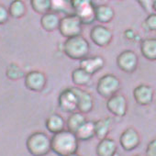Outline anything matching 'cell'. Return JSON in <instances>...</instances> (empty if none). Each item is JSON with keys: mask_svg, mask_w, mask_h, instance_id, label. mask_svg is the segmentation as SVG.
<instances>
[{"mask_svg": "<svg viewBox=\"0 0 156 156\" xmlns=\"http://www.w3.org/2000/svg\"><path fill=\"white\" fill-rule=\"evenodd\" d=\"M90 39L98 47L108 46L113 39L112 31L104 25H96L90 30Z\"/></svg>", "mask_w": 156, "mask_h": 156, "instance_id": "obj_11", "label": "cell"}, {"mask_svg": "<svg viewBox=\"0 0 156 156\" xmlns=\"http://www.w3.org/2000/svg\"><path fill=\"white\" fill-rule=\"evenodd\" d=\"M78 141H87L95 137V123L91 120H87L74 133Z\"/></svg>", "mask_w": 156, "mask_h": 156, "instance_id": "obj_21", "label": "cell"}, {"mask_svg": "<svg viewBox=\"0 0 156 156\" xmlns=\"http://www.w3.org/2000/svg\"><path fill=\"white\" fill-rule=\"evenodd\" d=\"M30 6L36 13L42 16L50 12L51 9V1L50 0H31Z\"/></svg>", "mask_w": 156, "mask_h": 156, "instance_id": "obj_26", "label": "cell"}, {"mask_svg": "<svg viewBox=\"0 0 156 156\" xmlns=\"http://www.w3.org/2000/svg\"><path fill=\"white\" fill-rule=\"evenodd\" d=\"M114 156H120V155H119V153H118V152H117V153H116V154H115V155H114Z\"/></svg>", "mask_w": 156, "mask_h": 156, "instance_id": "obj_35", "label": "cell"}, {"mask_svg": "<svg viewBox=\"0 0 156 156\" xmlns=\"http://www.w3.org/2000/svg\"><path fill=\"white\" fill-rule=\"evenodd\" d=\"M133 156H141V155H139V154H136V155H133Z\"/></svg>", "mask_w": 156, "mask_h": 156, "instance_id": "obj_36", "label": "cell"}, {"mask_svg": "<svg viewBox=\"0 0 156 156\" xmlns=\"http://www.w3.org/2000/svg\"><path fill=\"white\" fill-rule=\"evenodd\" d=\"M78 147L79 141L74 133L67 129L53 134L51 138V150L59 156H68L76 153Z\"/></svg>", "mask_w": 156, "mask_h": 156, "instance_id": "obj_1", "label": "cell"}, {"mask_svg": "<svg viewBox=\"0 0 156 156\" xmlns=\"http://www.w3.org/2000/svg\"><path fill=\"white\" fill-rule=\"evenodd\" d=\"M152 2L153 1H149V0H139L138 4L148 14H151V13H153V10H152Z\"/></svg>", "mask_w": 156, "mask_h": 156, "instance_id": "obj_31", "label": "cell"}, {"mask_svg": "<svg viewBox=\"0 0 156 156\" xmlns=\"http://www.w3.org/2000/svg\"><path fill=\"white\" fill-rule=\"evenodd\" d=\"M63 53L73 60H83L87 57L90 45L87 40L82 35L66 39L62 45Z\"/></svg>", "mask_w": 156, "mask_h": 156, "instance_id": "obj_2", "label": "cell"}, {"mask_svg": "<svg viewBox=\"0 0 156 156\" xmlns=\"http://www.w3.org/2000/svg\"><path fill=\"white\" fill-rule=\"evenodd\" d=\"M60 18L56 13L53 12H48L41 16V28L48 31H54L58 30L59 23H60Z\"/></svg>", "mask_w": 156, "mask_h": 156, "instance_id": "obj_22", "label": "cell"}, {"mask_svg": "<svg viewBox=\"0 0 156 156\" xmlns=\"http://www.w3.org/2000/svg\"><path fill=\"white\" fill-rule=\"evenodd\" d=\"M132 94L135 102L140 106H148L153 101L154 90L149 85L141 84L137 86Z\"/></svg>", "mask_w": 156, "mask_h": 156, "instance_id": "obj_14", "label": "cell"}, {"mask_svg": "<svg viewBox=\"0 0 156 156\" xmlns=\"http://www.w3.org/2000/svg\"><path fill=\"white\" fill-rule=\"evenodd\" d=\"M8 9L9 17L14 19H20L26 14V5L23 1H20V0L12 1Z\"/></svg>", "mask_w": 156, "mask_h": 156, "instance_id": "obj_25", "label": "cell"}, {"mask_svg": "<svg viewBox=\"0 0 156 156\" xmlns=\"http://www.w3.org/2000/svg\"><path fill=\"white\" fill-rule=\"evenodd\" d=\"M118 67L125 73H133L139 64L137 53L132 50H125L121 51L116 59Z\"/></svg>", "mask_w": 156, "mask_h": 156, "instance_id": "obj_7", "label": "cell"}, {"mask_svg": "<svg viewBox=\"0 0 156 156\" xmlns=\"http://www.w3.org/2000/svg\"><path fill=\"white\" fill-rule=\"evenodd\" d=\"M60 109L66 113H73L77 110V98L72 87L63 89L58 97Z\"/></svg>", "mask_w": 156, "mask_h": 156, "instance_id": "obj_12", "label": "cell"}, {"mask_svg": "<svg viewBox=\"0 0 156 156\" xmlns=\"http://www.w3.org/2000/svg\"><path fill=\"white\" fill-rule=\"evenodd\" d=\"M68 156H81L80 154H78L77 152L76 153H73V154H71V155H68Z\"/></svg>", "mask_w": 156, "mask_h": 156, "instance_id": "obj_34", "label": "cell"}, {"mask_svg": "<svg viewBox=\"0 0 156 156\" xmlns=\"http://www.w3.org/2000/svg\"><path fill=\"white\" fill-rule=\"evenodd\" d=\"M72 81L73 83L77 86V87H85L90 84L91 79H92V75L89 74L87 72H86L85 70H83L80 67L75 68L73 72H72Z\"/></svg>", "mask_w": 156, "mask_h": 156, "instance_id": "obj_23", "label": "cell"}, {"mask_svg": "<svg viewBox=\"0 0 156 156\" xmlns=\"http://www.w3.org/2000/svg\"><path fill=\"white\" fill-rule=\"evenodd\" d=\"M86 121H87V119L84 114L78 112V111L73 112L68 117V119L65 122L67 130H69L73 133H75L76 130L79 129Z\"/></svg>", "mask_w": 156, "mask_h": 156, "instance_id": "obj_24", "label": "cell"}, {"mask_svg": "<svg viewBox=\"0 0 156 156\" xmlns=\"http://www.w3.org/2000/svg\"><path fill=\"white\" fill-rule=\"evenodd\" d=\"M95 123V137H97L99 140L108 138V133L111 130L112 127V119L110 117H107L104 119H100Z\"/></svg>", "mask_w": 156, "mask_h": 156, "instance_id": "obj_18", "label": "cell"}, {"mask_svg": "<svg viewBox=\"0 0 156 156\" xmlns=\"http://www.w3.org/2000/svg\"><path fill=\"white\" fill-rule=\"evenodd\" d=\"M142 27L148 31H156V13L149 14L144 20Z\"/></svg>", "mask_w": 156, "mask_h": 156, "instance_id": "obj_28", "label": "cell"}, {"mask_svg": "<svg viewBox=\"0 0 156 156\" xmlns=\"http://www.w3.org/2000/svg\"><path fill=\"white\" fill-rule=\"evenodd\" d=\"M121 83L119 77L113 73H106L101 76L97 84V92L104 98H109L118 94Z\"/></svg>", "mask_w": 156, "mask_h": 156, "instance_id": "obj_4", "label": "cell"}, {"mask_svg": "<svg viewBox=\"0 0 156 156\" xmlns=\"http://www.w3.org/2000/svg\"><path fill=\"white\" fill-rule=\"evenodd\" d=\"M107 109L115 117L122 118L127 114L128 111V101L127 98L121 94H116L111 98H108L106 103Z\"/></svg>", "mask_w": 156, "mask_h": 156, "instance_id": "obj_10", "label": "cell"}, {"mask_svg": "<svg viewBox=\"0 0 156 156\" xmlns=\"http://www.w3.org/2000/svg\"><path fill=\"white\" fill-rule=\"evenodd\" d=\"M9 19V9L2 4H0V25L5 24Z\"/></svg>", "mask_w": 156, "mask_h": 156, "instance_id": "obj_30", "label": "cell"}, {"mask_svg": "<svg viewBox=\"0 0 156 156\" xmlns=\"http://www.w3.org/2000/svg\"><path fill=\"white\" fill-rule=\"evenodd\" d=\"M117 151V143L110 138H106L99 140L96 148V153L98 156H114L118 152Z\"/></svg>", "mask_w": 156, "mask_h": 156, "instance_id": "obj_16", "label": "cell"}, {"mask_svg": "<svg viewBox=\"0 0 156 156\" xmlns=\"http://www.w3.org/2000/svg\"><path fill=\"white\" fill-rule=\"evenodd\" d=\"M146 156H156V138L150 140L145 151Z\"/></svg>", "mask_w": 156, "mask_h": 156, "instance_id": "obj_29", "label": "cell"}, {"mask_svg": "<svg viewBox=\"0 0 156 156\" xmlns=\"http://www.w3.org/2000/svg\"><path fill=\"white\" fill-rule=\"evenodd\" d=\"M6 75L9 79L15 81V80H19V79H21V78L25 77V73L20 65L12 62L7 67Z\"/></svg>", "mask_w": 156, "mask_h": 156, "instance_id": "obj_27", "label": "cell"}, {"mask_svg": "<svg viewBox=\"0 0 156 156\" xmlns=\"http://www.w3.org/2000/svg\"><path fill=\"white\" fill-rule=\"evenodd\" d=\"M105 65V60L101 56H91V57H86L83 60L80 61V68L87 72L89 74L93 75L96 73L99 72L103 69Z\"/></svg>", "mask_w": 156, "mask_h": 156, "instance_id": "obj_15", "label": "cell"}, {"mask_svg": "<svg viewBox=\"0 0 156 156\" xmlns=\"http://www.w3.org/2000/svg\"><path fill=\"white\" fill-rule=\"evenodd\" d=\"M47 83V78L44 73L41 71H30L25 74L24 84L25 87L33 92H41L44 89Z\"/></svg>", "mask_w": 156, "mask_h": 156, "instance_id": "obj_8", "label": "cell"}, {"mask_svg": "<svg viewBox=\"0 0 156 156\" xmlns=\"http://www.w3.org/2000/svg\"><path fill=\"white\" fill-rule=\"evenodd\" d=\"M82 22L75 14H68L60 20L58 30L66 39L79 36L82 33Z\"/></svg>", "mask_w": 156, "mask_h": 156, "instance_id": "obj_5", "label": "cell"}, {"mask_svg": "<svg viewBox=\"0 0 156 156\" xmlns=\"http://www.w3.org/2000/svg\"><path fill=\"white\" fill-rule=\"evenodd\" d=\"M45 126H46V129L51 133L56 134V133H59V132L64 130L65 121L61 115L53 113L46 119Z\"/></svg>", "mask_w": 156, "mask_h": 156, "instance_id": "obj_20", "label": "cell"}, {"mask_svg": "<svg viewBox=\"0 0 156 156\" xmlns=\"http://www.w3.org/2000/svg\"><path fill=\"white\" fill-rule=\"evenodd\" d=\"M71 6L74 10V13L82 24L90 25L96 21L95 17V5L92 1L88 0H73Z\"/></svg>", "mask_w": 156, "mask_h": 156, "instance_id": "obj_6", "label": "cell"}, {"mask_svg": "<svg viewBox=\"0 0 156 156\" xmlns=\"http://www.w3.org/2000/svg\"><path fill=\"white\" fill-rule=\"evenodd\" d=\"M142 56L149 61H156V38H146L140 46Z\"/></svg>", "mask_w": 156, "mask_h": 156, "instance_id": "obj_19", "label": "cell"}, {"mask_svg": "<svg viewBox=\"0 0 156 156\" xmlns=\"http://www.w3.org/2000/svg\"><path fill=\"white\" fill-rule=\"evenodd\" d=\"M124 35L127 39L129 40H132L134 37H135V33L132 30H127L125 32H124Z\"/></svg>", "mask_w": 156, "mask_h": 156, "instance_id": "obj_32", "label": "cell"}, {"mask_svg": "<svg viewBox=\"0 0 156 156\" xmlns=\"http://www.w3.org/2000/svg\"><path fill=\"white\" fill-rule=\"evenodd\" d=\"M115 16V11L112 7L107 4H101L95 6V17L96 20L100 23L110 22Z\"/></svg>", "mask_w": 156, "mask_h": 156, "instance_id": "obj_17", "label": "cell"}, {"mask_svg": "<svg viewBox=\"0 0 156 156\" xmlns=\"http://www.w3.org/2000/svg\"><path fill=\"white\" fill-rule=\"evenodd\" d=\"M140 143V136L139 131L133 128L129 127L122 131L119 136V144L126 151H131L138 148Z\"/></svg>", "mask_w": 156, "mask_h": 156, "instance_id": "obj_9", "label": "cell"}, {"mask_svg": "<svg viewBox=\"0 0 156 156\" xmlns=\"http://www.w3.org/2000/svg\"><path fill=\"white\" fill-rule=\"evenodd\" d=\"M77 98V110L82 114L89 113L94 108V98L92 95L80 87H72Z\"/></svg>", "mask_w": 156, "mask_h": 156, "instance_id": "obj_13", "label": "cell"}, {"mask_svg": "<svg viewBox=\"0 0 156 156\" xmlns=\"http://www.w3.org/2000/svg\"><path fill=\"white\" fill-rule=\"evenodd\" d=\"M26 148L32 156H45L51 150V138L44 132L31 133L26 140Z\"/></svg>", "mask_w": 156, "mask_h": 156, "instance_id": "obj_3", "label": "cell"}, {"mask_svg": "<svg viewBox=\"0 0 156 156\" xmlns=\"http://www.w3.org/2000/svg\"><path fill=\"white\" fill-rule=\"evenodd\" d=\"M152 10H153V13H156V0L152 2Z\"/></svg>", "mask_w": 156, "mask_h": 156, "instance_id": "obj_33", "label": "cell"}]
</instances>
